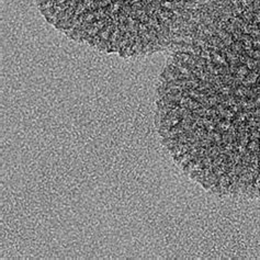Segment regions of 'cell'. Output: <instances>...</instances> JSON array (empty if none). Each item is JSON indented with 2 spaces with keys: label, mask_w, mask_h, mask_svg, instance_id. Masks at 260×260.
<instances>
[{
  "label": "cell",
  "mask_w": 260,
  "mask_h": 260,
  "mask_svg": "<svg viewBox=\"0 0 260 260\" xmlns=\"http://www.w3.org/2000/svg\"><path fill=\"white\" fill-rule=\"evenodd\" d=\"M55 28L101 51L139 55L176 43L207 0H36Z\"/></svg>",
  "instance_id": "7a4b0ae2"
},
{
  "label": "cell",
  "mask_w": 260,
  "mask_h": 260,
  "mask_svg": "<svg viewBox=\"0 0 260 260\" xmlns=\"http://www.w3.org/2000/svg\"><path fill=\"white\" fill-rule=\"evenodd\" d=\"M158 87L164 138L212 186L260 197V0H209Z\"/></svg>",
  "instance_id": "6da1fadb"
}]
</instances>
